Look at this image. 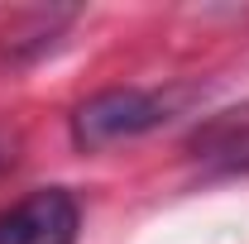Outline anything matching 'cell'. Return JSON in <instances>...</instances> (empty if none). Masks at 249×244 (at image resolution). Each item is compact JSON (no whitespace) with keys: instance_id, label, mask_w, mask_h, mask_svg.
I'll return each instance as SVG.
<instances>
[{"instance_id":"obj_1","label":"cell","mask_w":249,"mask_h":244,"mask_svg":"<svg viewBox=\"0 0 249 244\" xmlns=\"http://www.w3.org/2000/svg\"><path fill=\"white\" fill-rule=\"evenodd\" d=\"M163 120H168L163 96L139 91V87H110L72 110V139H77V149H110V144L158 129Z\"/></svg>"},{"instance_id":"obj_2","label":"cell","mask_w":249,"mask_h":244,"mask_svg":"<svg viewBox=\"0 0 249 244\" xmlns=\"http://www.w3.org/2000/svg\"><path fill=\"white\" fill-rule=\"evenodd\" d=\"M82 206L67 187H38L0 211V244H77Z\"/></svg>"},{"instance_id":"obj_3","label":"cell","mask_w":249,"mask_h":244,"mask_svg":"<svg viewBox=\"0 0 249 244\" xmlns=\"http://www.w3.org/2000/svg\"><path fill=\"white\" fill-rule=\"evenodd\" d=\"M19 19L29 24V34H19L10 24V29H5V43H0V58H10V62H29V58H38V53H48L53 38H58V29H67V24L77 19V10H29V15H19Z\"/></svg>"},{"instance_id":"obj_4","label":"cell","mask_w":249,"mask_h":244,"mask_svg":"<svg viewBox=\"0 0 249 244\" xmlns=\"http://www.w3.org/2000/svg\"><path fill=\"white\" fill-rule=\"evenodd\" d=\"M15 153H19V129H10V124H0V173L15 163Z\"/></svg>"}]
</instances>
